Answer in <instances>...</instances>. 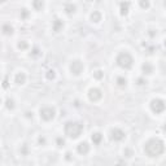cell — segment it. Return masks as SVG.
I'll return each mask as SVG.
<instances>
[{"mask_svg":"<svg viewBox=\"0 0 166 166\" xmlns=\"http://www.w3.org/2000/svg\"><path fill=\"white\" fill-rule=\"evenodd\" d=\"M165 150V146L164 141L161 139H150L146 143L144 146V152L147 156L149 157H158L160 155H162Z\"/></svg>","mask_w":166,"mask_h":166,"instance_id":"6da1fadb","label":"cell"},{"mask_svg":"<svg viewBox=\"0 0 166 166\" xmlns=\"http://www.w3.org/2000/svg\"><path fill=\"white\" fill-rule=\"evenodd\" d=\"M64 131L69 138L77 139V138H79L81 134L83 132V125L79 122H68L64 127Z\"/></svg>","mask_w":166,"mask_h":166,"instance_id":"7a4b0ae2","label":"cell"},{"mask_svg":"<svg viewBox=\"0 0 166 166\" xmlns=\"http://www.w3.org/2000/svg\"><path fill=\"white\" fill-rule=\"evenodd\" d=\"M116 61L122 69H130L132 66V64H134V59H132V56L129 52H121L117 56Z\"/></svg>","mask_w":166,"mask_h":166,"instance_id":"3957f363","label":"cell"},{"mask_svg":"<svg viewBox=\"0 0 166 166\" xmlns=\"http://www.w3.org/2000/svg\"><path fill=\"white\" fill-rule=\"evenodd\" d=\"M165 108H166V105L161 99H153V100L150 101V109H152L153 113H156V114L162 113V112L165 110Z\"/></svg>","mask_w":166,"mask_h":166,"instance_id":"277c9868","label":"cell"},{"mask_svg":"<svg viewBox=\"0 0 166 166\" xmlns=\"http://www.w3.org/2000/svg\"><path fill=\"white\" fill-rule=\"evenodd\" d=\"M55 113H56L55 109L51 107H46V108H43V109H40V117H42V119H44V121L53 119L55 118Z\"/></svg>","mask_w":166,"mask_h":166,"instance_id":"5b68a950","label":"cell"},{"mask_svg":"<svg viewBox=\"0 0 166 166\" xmlns=\"http://www.w3.org/2000/svg\"><path fill=\"white\" fill-rule=\"evenodd\" d=\"M70 70L71 73L75 74V75H79L83 71V64L79 61V60H74L70 65Z\"/></svg>","mask_w":166,"mask_h":166,"instance_id":"8992f818","label":"cell"},{"mask_svg":"<svg viewBox=\"0 0 166 166\" xmlns=\"http://www.w3.org/2000/svg\"><path fill=\"white\" fill-rule=\"evenodd\" d=\"M88 97L91 101H99L102 97V93L99 88H91L88 91Z\"/></svg>","mask_w":166,"mask_h":166,"instance_id":"52a82bcc","label":"cell"},{"mask_svg":"<svg viewBox=\"0 0 166 166\" xmlns=\"http://www.w3.org/2000/svg\"><path fill=\"white\" fill-rule=\"evenodd\" d=\"M110 138H112V140H114V141H119V140H122V139H125V132L119 129H114V130H112V132H110Z\"/></svg>","mask_w":166,"mask_h":166,"instance_id":"ba28073f","label":"cell"},{"mask_svg":"<svg viewBox=\"0 0 166 166\" xmlns=\"http://www.w3.org/2000/svg\"><path fill=\"white\" fill-rule=\"evenodd\" d=\"M77 150H78V153L79 155H87V153L90 152V146H88V143H86V141H83V143H81L79 146L77 147Z\"/></svg>","mask_w":166,"mask_h":166,"instance_id":"9c48e42d","label":"cell"},{"mask_svg":"<svg viewBox=\"0 0 166 166\" xmlns=\"http://www.w3.org/2000/svg\"><path fill=\"white\" fill-rule=\"evenodd\" d=\"M62 28H64V22H62L61 20L56 18L55 21H53V23H52V29H53V31L59 32V31H60V30H61Z\"/></svg>","mask_w":166,"mask_h":166,"instance_id":"30bf717a","label":"cell"},{"mask_svg":"<svg viewBox=\"0 0 166 166\" xmlns=\"http://www.w3.org/2000/svg\"><path fill=\"white\" fill-rule=\"evenodd\" d=\"M129 8H130V3L129 1L121 3V14H122V16H126V14L129 13Z\"/></svg>","mask_w":166,"mask_h":166,"instance_id":"8fae6325","label":"cell"},{"mask_svg":"<svg viewBox=\"0 0 166 166\" xmlns=\"http://www.w3.org/2000/svg\"><path fill=\"white\" fill-rule=\"evenodd\" d=\"M32 7L35 11H42L44 7V1L43 0H32Z\"/></svg>","mask_w":166,"mask_h":166,"instance_id":"7c38bea8","label":"cell"},{"mask_svg":"<svg viewBox=\"0 0 166 166\" xmlns=\"http://www.w3.org/2000/svg\"><path fill=\"white\" fill-rule=\"evenodd\" d=\"M26 82V75L25 73H18L16 75V83L17 84H23Z\"/></svg>","mask_w":166,"mask_h":166,"instance_id":"4fadbf2b","label":"cell"},{"mask_svg":"<svg viewBox=\"0 0 166 166\" xmlns=\"http://www.w3.org/2000/svg\"><path fill=\"white\" fill-rule=\"evenodd\" d=\"M143 73L144 74H152L153 73V66L150 64H148V62H146V64L143 65Z\"/></svg>","mask_w":166,"mask_h":166,"instance_id":"5bb4252c","label":"cell"},{"mask_svg":"<svg viewBox=\"0 0 166 166\" xmlns=\"http://www.w3.org/2000/svg\"><path fill=\"white\" fill-rule=\"evenodd\" d=\"M101 139H102V135L100 134V132H95V134H92V141L95 144H100Z\"/></svg>","mask_w":166,"mask_h":166,"instance_id":"9a60e30c","label":"cell"},{"mask_svg":"<svg viewBox=\"0 0 166 166\" xmlns=\"http://www.w3.org/2000/svg\"><path fill=\"white\" fill-rule=\"evenodd\" d=\"M91 20L93 21V22H99V21L101 20V14H100V12H97V11L93 12V13L91 14Z\"/></svg>","mask_w":166,"mask_h":166,"instance_id":"2e32d148","label":"cell"},{"mask_svg":"<svg viewBox=\"0 0 166 166\" xmlns=\"http://www.w3.org/2000/svg\"><path fill=\"white\" fill-rule=\"evenodd\" d=\"M65 12H66L68 14L74 13V12H75V5H74V4H66V5H65Z\"/></svg>","mask_w":166,"mask_h":166,"instance_id":"e0dca14e","label":"cell"},{"mask_svg":"<svg viewBox=\"0 0 166 166\" xmlns=\"http://www.w3.org/2000/svg\"><path fill=\"white\" fill-rule=\"evenodd\" d=\"M3 31H4V34H12L13 32V28L11 25H4L3 26Z\"/></svg>","mask_w":166,"mask_h":166,"instance_id":"ac0fdd59","label":"cell"},{"mask_svg":"<svg viewBox=\"0 0 166 166\" xmlns=\"http://www.w3.org/2000/svg\"><path fill=\"white\" fill-rule=\"evenodd\" d=\"M117 83H118V86H121V87H125L126 83H127V81H126V78H123V77H118L117 78Z\"/></svg>","mask_w":166,"mask_h":166,"instance_id":"d6986e66","label":"cell"},{"mask_svg":"<svg viewBox=\"0 0 166 166\" xmlns=\"http://www.w3.org/2000/svg\"><path fill=\"white\" fill-rule=\"evenodd\" d=\"M140 7L143 9H148L149 8V1L148 0H140Z\"/></svg>","mask_w":166,"mask_h":166,"instance_id":"ffe728a7","label":"cell"},{"mask_svg":"<svg viewBox=\"0 0 166 166\" xmlns=\"http://www.w3.org/2000/svg\"><path fill=\"white\" fill-rule=\"evenodd\" d=\"M47 78H48V79H53V78H55V71H53V70H49V71H48Z\"/></svg>","mask_w":166,"mask_h":166,"instance_id":"44dd1931","label":"cell"},{"mask_svg":"<svg viewBox=\"0 0 166 166\" xmlns=\"http://www.w3.org/2000/svg\"><path fill=\"white\" fill-rule=\"evenodd\" d=\"M18 48L20 49H25V48H28V43H26V42H22V43L18 44Z\"/></svg>","mask_w":166,"mask_h":166,"instance_id":"7402d4cb","label":"cell"},{"mask_svg":"<svg viewBox=\"0 0 166 166\" xmlns=\"http://www.w3.org/2000/svg\"><path fill=\"white\" fill-rule=\"evenodd\" d=\"M95 75L96 78H97V79H100V78H102V71H100V70H97V71H95Z\"/></svg>","mask_w":166,"mask_h":166,"instance_id":"603a6c76","label":"cell"},{"mask_svg":"<svg viewBox=\"0 0 166 166\" xmlns=\"http://www.w3.org/2000/svg\"><path fill=\"white\" fill-rule=\"evenodd\" d=\"M7 107L12 109V108H13V100H8V105H7Z\"/></svg>","mask_w":166,"mask_h":166,"instance_id":"cb8c5ba5","label":"cell"},{"mask_svg":"<svg viewBox=\"0 0 166 166\" xmlns=\"http://www.w3.org/2000/svg\"><path fill=\"white\" fill-rule=\"evenodd\" d=\"M57 143H59V147H61V146H64V140H61V139H57Z\"/></svg>","mask_w":166,"mask_h":166,"instance_id":"d4e9b609","label":"cell"},{"mask_svg":"<svg viewBox=\"0 0 166 166\" xmlns=\"http://www.w3.org/2000/svg\"><path fill=\"white\" fill-rule=\"evenodd\" d=\"M32 55H34V56H37V55H38V49H37V48H35V49H34V52H32Z\"/></svg>","mask_w":166,"mask_h":166,"instance_id":"484cf974","label":"cell"},{"mask_svg":"<svg viewBox=\"0 0 166 166\" xmlns=\"http://www.w3.org/2000/svg\"><path fill=\"white\" fill-rule=\"evenodd\" d=\"M164 131L166 132V123H165V126H164Z\"/></svg>","mask_w":166,"mask_h":166,"instance_id":"4316f807","label":"cell"},{"mask_svg":"<svg viewBox=\"0 0 166 166\" xmlns=\"http://www.w3.org/2000/svg\"><path fill=\"white\" fill-rule=\"evenodd\" d=\"M165 46H166V39H165Z\"/></svg>","mask_w":166,"mask_h":166,"instance_id":"83f0119b","label":"cell"},{"mask_svg":"<svg viewBox=\"0 0 166 166\" xmlns=\"http://www.w3.org/2000/svg\"><path fill=\"white\" fill-rule=\"evenodd\" d=\"M165 7H166V0H165Z\"/></svg>","mask_w":166,"mask_h":166,"instance_id":"f1b7e54d","label":"cell"}]
</instances>
